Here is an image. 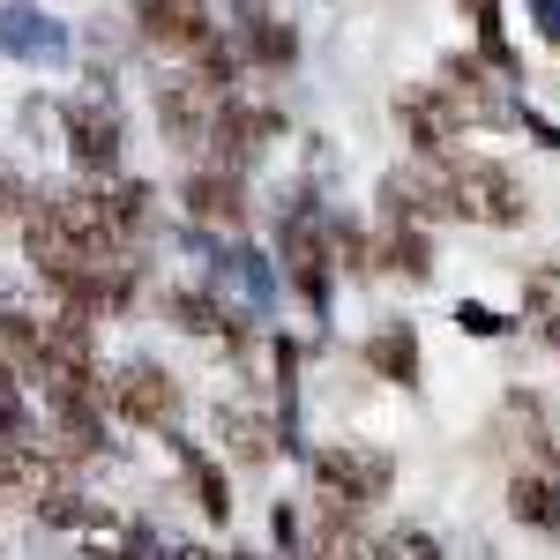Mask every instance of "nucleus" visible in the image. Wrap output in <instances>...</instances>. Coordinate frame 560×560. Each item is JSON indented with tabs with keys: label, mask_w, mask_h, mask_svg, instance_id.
Wrapping results in <instances>:
<instances>
[{
	"label": "nucleus",
	"mask_w": 560,
	"mask_h": 560,
	"mask_svg": "<svg viewBox=\"0 0 560 560\" xmlns=\"http://www.w3.org/2000/svg\"><path fill=\"white\" fill-rule=\"evenodd\" d=\"M374 261L382 269H396V277H433V240H427V217L411 210H388L382 202V224H374Z\"/></svg>",
	"instance_id": "obj_11"
},
{
	"label": "nucleus",
	"mask_w": 560,
	"mask_h": 560,
	"mask_svg": "<svg viewBox=\"0 0 560 560\" xmlns=\"http://www.w3.org/2000/svg\"><path fill=\"white\" fill-rule=\"evenodd\" d=\"M523 8H530L538 38H546V45H560V0H523Z\"/></svg>",
	"instance_id": "obj_27"
},
{
	"label": "nucleus",
	"mask_w": 560,
	"mask_h": 560,
	"mask_svg": "<svg viewBox=\"0 0 560 560\" xmlns=\"http://www.w3.org/2000/svg\"><path fill=\"white\" fill-rule=\"evenodd\" d=\"M173 441V456H179V478H187V493L202 501V516L210 523H224L232 516V486H224V464H217L202 441H179V433H165Z\"/></svg>",
	"instance_id": "obj_19"
},
{
	"label": "nucleus",
	"mask_w": 560,
	"mask_h": 560,
	"mask_svg": "<svg viewBox=\"0 0 560 560\" xmlns=\"http://www.w3.org/2000/svg\"><path fill=\"white\" fill-rule=\"evenodd\" d=\"M374 560H441V538H433V530H411V523H404V530H388L382 546H374Z\"/></svg>",
	"instance_id": "obj_25"
},
{
	"label": "nucleus",
	"mask_w": 560,
	"mask_h": 560,
	"mask_svg": "<svg viewBox=\"0 0 560 560\" xmlns=\"http://www.w3.org/2000/svg\"><path fill=\"white\" fill-rule=\"evenodd\" d=\"M224 97H232V90L210 83V75L195 68V75L165 83V97H158V120H165V135H173L179 150H217V128H224Z\"/></svg>",
	"instance_id": "obj_4"
},
{
	"label": "nucleus",
	"mask_w": 560,
	"mask_h": 560,
	"mask_svg": "<svg viewBox=\"0 0 560 560\" xmlns=\"http://www.w3.org/2000/svg\"><path fill=\"white\" fill-rule=\"evenodd\" d=\"M165 314H173L187 337H240V314L217 300V292H187L179 284V292H165Z\"/></svg>",
	"instance_id": "obj_20"
},
{
	"label": "nucleus",
	"mask_w": 560,
	"mask_h": 560,
	"mask_svg": "<svg viewBox=\"0 0 560 560\" xmlns=\"http://www.w3.org/2000/svg\"><path fill=\"white\" fill-rule=\"evenodd\" d=\"M396 486V464L382 448H359V441H337V448H314V501H351V509H374Z\"/></svg>",
	"instance_id": "obj_3"
},
{
	"label": "nucleus",
	"mask_w": 560,
	"mask_h": 560,
	"mask_svg": "<svg viewBox=\"0 0 560 560\" xmlns=\"http://www.w3.org/2000/svg\"><path fill=\"white\" fill-rule=\"evenodd\" d=\"M240 52H247V68H292L300 60V38H292V23H277L261 0L240 8Z\"/></svg>",
	"instance_id": "obj_18"
},
{
	"label": "nucleus",
	"mask_w": 560,
	"mask_h": 560,
	"mask_svg": "<svg viewBox=\"0 0 560 560\" xmlns=\"http://www.w3.org/2000/svg\"><path fill=\"white\" fill-rule=\"evenodd\" d=\"M75 538H83V553H90V560H158V530H150V523L113 516V509H97V501L83 509Z\"/></svg>",
	"instance_id": "obj_12"
},
{
	"label": "nucleus",
	"mask_w": 560,
	"mask_h": 560,
	"mask_svg": "<svg viewBox=\"0 0 560 560\" xmlns=\"http://www.w3.org/2000/svg\"><path fill=\"white\" fill-rule=\"evenodd\" d=\"M523 314L538 322V337L560 351V261H546V269H530L523 277Z\"/></svg>",
	"instance_id": "obj_22"
},
{
	"label": "nucleus",
	"mask_w": 560,
	"mask_h": 560,
	"mask_svg": "<svg viewBox=\"0 0 560 560\" xmlns=\"http://www.w3.org/2000/svg\"><path fill=\"white\" fill-rule=\"evenodd\" d=\"M509 516H516L523 530L560 538V471L553 464H523V471L509 478Z\"/></svg>",
	"instance_id": "obj_15"
},
{
	"label": "nucleus",
	"mask_w": 560,
	"mask_h": 560,
	"mask_svg": "<svg viewBox=\"0 0 560 560\" xmlns=\"http://www.w3.org/2000/svg\"><path fill=\"white\" fill-rule=\"evenodd\" d=\"M396 120H404V135H411L419 165H441V158H456V142H464V120L448 113V97H441L433 83L404 90V97H396Z\"/></svg>",
	"instance_id": "obj_10"
},
{
	"label": "nucleus",
	"mask_w": 560,
	"mask_h": 560,
	"mask_svg": "<svg viewBox=\"0 0 560 560\" xmlns=\"http://www.w3.org/2000/svg\"><path fill=\"white\" fill-rule=\"evenodd\" d=\"M232 560H261V553H232Z\"/></svg>",
	"instance_id": "obj_29"
},
{
	"label": "nucleus",
	"mask_w": 560,
	"mask_h": 560,
	"mask_svg": "<svg viewBox=\"0 0 560 560\" xmlns=\"http://www.w3.org/2000/svg\"><path fill=\"white\" fill-rule=\"evenodd\" d=\"M329 224H337V217L322 210V202H300V210L284 217V232H277L284 277H292V292H300L314 314L329 306V277H337V255H329Z\"/></svg>",
	"instance_id": "obj_2"
},
{
	"label": "nucleus",
	"mask_w": 560,
	"mask_h": 560,
	"mask_svg": "<svg viewBox=\"0 0 560 560\" xmlns=\"http://www.w3.org/2000/svg\"><path fill=\"white\" fill-rule=\"evenodd\" d=\"M135 23H142V38L158 45V52H187V60L217 38L210 0H135Z\"/></svg>",
	"instance_id": "obj_9"
},
{
	"label": "nucleus",
	"mask_w": 560,
	"mask_h": 560,
	"mask_svg": "<svg viewBox=\"0 0 560 560\" xmlns=\"http://www.w3.org/2000/svg\"><path fill=\"white\" fill-rule=\"evenodd\" d=\"M105 404L120 411V419H135V427H150V433H179V388L173 374H158V366H120L113 382H105Z\"/></svg>",
	"instance_id": "obj_7"
},
{
	"label": "nucleus",
	"mask_w": 560,
	"mask_h": 560,
	"mask_svg": "<svg viewBox=\"0 0 560 560\" xmlns=\"http://www.w3.org/2000/svg\"><path fill=\"white\" fill-rule=\"evenodd\" d=\"M359 359H366L374 382L411 388V382H419V329H411V322H382V329L359 345Z\"/></svg>",
	"instance_id": "obj_17"
},
{
	"label": "nucleus",
	"mask_w": 560,
	"mask_h": 560,
	"mask_svg": "<svg viewBox=\"0 0 560 560\" xmlns=\"http://www.w3.org/2000/svg\"><path fill=\"white\" fill-rule=\"evenodd\" d=\"M433 187V202L448 217H464V224H523L530 217V195H523V179L509 173V165H493V158H441V165H419Z\"/></svg>",
	"instance_id": "obj_1"
},
{
	"label": "nucleus",
	"mask_w": 560,
	"mask_h": 560,
	"mask_svg": "<svg viewBox=\"0 0 560 560\" xmlns=\"http://www.w3.org/2000/svg\"><path fill=\"white\" fill-rule=\"evenodd\" d=\"M210 292L232 306L240 322H269V314H277V261L232 240V247H217V261H210Z\"/></svg>",
	"instance_id": "obj_5"
},
{
	"label": "nucleus",
	"mask_w": 560,
	"mask_h": 560,
	"mask_svg": "<svg viewBox=\"0 0 560 560\" xmlns=\"http://www.w3.org/2000/svg\"><path fill=\"white\" fill-rule=\"evenodd\" d=\"M456 329H464V337H486V345H493V337H501L509 322H501V314H493L486 300H456Z\"/></svg>",
	"instance_id": "obj_26"
},
{
	"label": "nucleus",
	"mask_w": 560,
	"mask_h": 560,
	"mask_svg": "<svg viewBox=\"0 0 560 560\" xmlns=\"http://www.w3.org/2000/svg\"><path fill=\"white\" fill-rule=\"evenodd\" d=\"M0 217H8V179H0Z\"/></svg>",
	"instance_id": "obj_28"
},
{
	"label": "nucleus",
	"mask_w": 560,
	"mask_h": 560,
	"mask_svg": "<svg viewBox=\"0 0 560 560\" xmlns=\"http://www.w3.org/2000/svg\"><path fill=\"white\" fill-rule=\"evenodd\" d=\"M60 135H68L75 173L105 179L113 165H120V113H113L105 97H75V105H60Z\"/></svg>",
	"instance_id": "obj_8"
},
{
	"label": "nucleus",
	"mask_w": 560,
	"mask_h": 560,
	"mask_svg": "<svg viewBox=\"0 0 560 560\" xmlns=\"http://www.w3.org/2000/svg\"><path fill=\"white\" fill-rule=\"evenodd\" d=\"M464 15H471V38H478V60H493V68H501V75H516V83H523L516 52H509V31H501V0H464Z\"/></svg>",
	"instance_id": "obj_23"
},
{
	"label": "nucleus",
	"mask_w": 560,
	"mask_h": 560,
	"mask_svg": "<svg viewBox=\"0 0 560 560\" xmlns=\"http://www.w3.org/2000/svg\"><path fill=\"white\" fill-rule=\"evenodd\" d=\"M179 202H187V217H195V224H210V232H240V224H247V187H240V173H224V165L187 173Z\"/></svg>",
	"instance_id": "obj_13"
},
{
	"label": "nucleus",
	"mask_w": 560,
	"mask_h": 560,
	"mask_svg": "<svg viewBox=\"0 0 560 560\" xmlns=\"http://www.w3.org/2000/svg\"><path fill=\"white\" fill-rule=\"evenodd\" d=\"M366 509H351V501H314V530H306V560H374L366 546V530H359Z\"/></svg>",
	"instance_id": "obj_14"
},
{
	"label": "nucleus",
	"mask_w": 560,
	"mask_h": 560,
	"mask_svg": "<svg viewBox=\"0 0 560 560\" xmlns=\"http://www.w3.org/2000/svg\"><path fill=\"white\" fill-rule=\"evenodd\" d=\"M0 52H8V60H23V68H68L75 38H68V23H60L52 8L8 0V8H0Z\"/></svg>",
	"instance_id": "obj_6"
},
{
	"label": "nucleus",
	"mask_w": 560,
	"mask_h": 560,
	"mask_svg": "<svg viewBox=\"0 0 560 560\" xmlns=\"http://www.w3.org/2000/svg\"><path fill=\"white\" fill-rule=\"evenodd\" d=\"M105 210H113V224H120V240H150V232H158V195H150L142 179L105 187Z\"/></svg>",
	"instance_id": "obj_21"
},
{
	"label": "nucleus",
	"mask_w": 560,
	"mask_h": 560,
	"mask_svg": "<svg viewBox=\"0 0 560 560\" xmlns=\"http://www.w3.org/2000/svg\"><path fill=\"white\" fill-rule=\"evenodd\" d=\"M0 441H38V419H31L23 374H8V366H0Z\"/></svg>",
	"instance_id": "obj_24"
},
{
	"label": "nucleus",
	"mask_w": 560,
	"mask_h": 560,
	"mask_svg": "<svg viewBox=\"0 0 560 560\" xmlns=\"http://www.w3.org/2000/svg\"><path fill=\"white\" fill-rule=\"evenodd\" d=\"M277 441H284L277 419H261V411H247V404H224V411H217V448H224L232 464H247V471L277 456Z\"/></svg>",
	"instance_id": "obj_16"
}]
</instances>
